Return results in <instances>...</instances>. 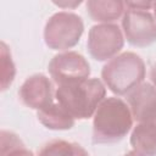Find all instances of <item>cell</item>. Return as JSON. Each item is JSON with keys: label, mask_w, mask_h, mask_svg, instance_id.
<instances>
[{"label": "cell", "mask_w": 156, "mask_h": 156, "mask_svg": "<svg viewBox=\"0 0 156 156\" xmlns=\"http://www.w3.org/2000/svg\"><path fill=\"white\" fill-rule=\"evenodd\" d=\"M124 156H145V155H143L141 152H139L136 150H130L127 154H124Z\"/></svg>", "instance_id": "obj_19"}, {"label": "cell", "mask_w": 156, "mask_h": 156, "mask_svg": "<svg viewBox=\"0 0 156 156\" xmlns=\"http://www.w3.org/2000/svg\"><path fill=\"white\" fill-rule=\"evenodd\" d=\"M106 98V87L98 78L84 82L56 87L55 99L74 119H88L94 116L101 101Z\"/></svg>", "instance_id": "obj_2"}, {"label": "cell", "mask_w": 156, "mask_h": 156, "mask_svg": "<svg viewBox=\"0 0 156 156\" xmlns=\"http://www.w3.org/2000/svg\"><path fill=\"white\" fill-rule=\"evenodd\" d=\"M124 39L136 48H146L156 43V20L150 11L126 7L121 21Z\"/></svg>", "instance_id": "obj_7"}, {"label": "cell", "mask_w": 156, "mask_h": 156, "mask_svg": "<svg viewBox=\"0 0 156 156\" xmlns=\"http://www.w3.org/2000/svg\"><path fill=\"white\" fill-rule=\"evenodd\" d=\"M152 15H154V17L156 20V1L152 2Z\"/></svg>", "instance_id": "obj_20"}, {"label": "cell", "mask_w": 156, "mask_h": 156, "mask_svg": "<svg viewBox=\"0 0 156 156\" xmlns=\"http://www.w3.org/2000/svg\"><path fill=\"white\" fill-rule=\"evenodd\" d=\"M129 143L133 150L145 156H156V117L135 123Z\"/></svg>", "instance_id": "obj_10"}, {"label": "cell", "mask_w": 156, "mask_h": 156, "mask_svg": "<svg viewBox=\"0 0 156 156\" xmlns=\"http://www.w3.org/2000/svg\"><path fill=\"white\" fill-rule=\"evenodd\" d=\"M146 73L144 60L133 51H124L108 60L102 69L101 78L116 95H127L144 82Z\"/></svg>", "instance_id": "obj_3"}, {"label": "cell", "mask_w": 156, "mask_h": 156, "mask_svg": "<svg viewBox=\"0 0 156 156\" xmlns=\"http://www.w3.org/2000/svg\"><path fill=\"white\" fill-rule=\"evenodd\" d=\"M49 74L56 87L84 82L90 76V65L77 51H62L56 54L48 66Z\"/></svg>", "instance_id": "obj_5"}, {"label": "cell", "mask_w": 156, "mask_h": 156, "mask_svg": "<svg viewBox=\"0 0 156 156\" xmlns=\"http://www.w3.org/2000/svg\"><path fill=\"white\" fill-rule=\"evenodd\" d=\"M85 7L91 20L98 23H113L126 12V4L121 0H88Z\"/></svg>", "instance_id": "obj_11"}, {"label": "cell", "mask_w": 156, "mask_h": 156, "mask_svg": "<svg viewBox=\"0 0 156 156\" xmlns=\"http://www.w3.org/2000/svg\"><path fill=\"white\" fill-rule=\"evenodd\" d=\"M18 96L24 106L39 111L55 101L52 82L43 73H34L22 83Z\"/></svg>", "instance_id": "obj_8"}, {"label": "cell", "mask_w": 156, "mask_h": 156, "mask_svg": "<svg viewBox=\"0 0 156 156\" xmlns=\"http://www.w3.org/2000/svg\"><path fill=\"white\" fill-rule=\"evenodd\" d=\"M83 1L82 0H61V1H52L54 5L61 7V9H65V10H73L76 7H78Z\"/></svg>", "instance_id": "obj_17"}, {"label": "cell", "mask_w": 156, "mask_h": 156, "mask_svg": "<svg viewBox=\"0 0 156 156\" xmlns=\"http://www.w3.org/2000/svg\"><path fill=\"white\" fill-rule=\"evenodd\" d=\"M37 118L45 128L51 130H68L76 123L72 115L56 99L49 106L37 111Z\"/></svg>", "instance_id": "obj_12"}, {"label": "cell", "mask_w": 156, "mask_h": 156, "mask_svg": "<svg viewBox=\"0 0 156 156\" xmlns=\"http://www.w3.org/2000/svg\"><path fill=\"white\" fill-rule=\"evenodd\" d=\"M84 33L82 17L71 11H60L49 17L44 27V41L51 50L68 51L76 46Z\"/></svg>", "instance_id": "obj_4"}, {"label": "cell", "mask_w": 156, "mask_h": 156, "mask_svg": "<svg viewBox=\"0 0 156 156\" xmlns=\"http://www.w3.org/2000/svg\"><path fill=\"white\" fill-rule=\"evenodd\" d=\"M128 104L117 96L105 98L93 116V144H115L133 129Z\"/></svg>", "instance_id": "obj_1"}, {"label": "cell", "mask_w": 156, "mask_h": 156, "mask_svg": "<svg viewBox=\"0 0 156 156\" xmlns=\"http://www.w3.org/2000/svg\"><path fill=\"white\" fill-rule=\"evenodd\" d=\"M0 156H34L16 133L6 129L0 132Z\"/></svg>", "instance_id": "obj_14"}, {"label": "cell", "mask_w": 156, "mask_h": 156, "mask_svg": "<svg viewBox=\"0 0 156 156\" xmlns=\"http://www.w3.org/2000/svg\"><path fill=\"white\" fill-rule=\"evenodd\" d=\"M152 2L154 1H145V0H140V1H124L127 9L139 10V11H150V10H152Z\"/></svg>", "instance_id": "obj_16"}, {"label": "cell", "mask_w": 156, "mask_h": 156, "mask_svg": "<svg viewBox=\"0 0 156 156\" xmlns=\"http://www.w3.org/2000/svg\"><path fill=\"white\" fill-rule=\"evenodd\" d=\"M150 82L154 85V88L156 89V62H154L150 68Z\"/></svg>", "instance_id": "obj_18"}, {"label": "cell", "mask_w": 156, "mask_h": 156, "mask_svg": "<svg viewBox=\"0 0 156 156\" xmlns=\"http://www.w3.org/2000/svg\"><path fill=\"white\" fill-rule=\"evenodd\" d=\"M124 46V35L116 23H98L89 29L87 48L96 61H108L121 54Z\"/></svg>", "instance_id": "obj_6"}, {"label": "cell", "mask_w": 156, "mask_h": 156, "mask_svg": "<svg viewBox=\"0 0 156 156\" xmlns=\"http://www.w3.org/2000/svg\"><path fill=\"white\" fill-rule=\"evenodd\" d=\"M37 156H89V152L78 143L54 139L45 143Z\"/></svg>", "instance_id": "obj_13"}, {"label": "cell", "mask_w": 156, "mask_h": 156, "mask_svg": "<svg viewBox=\"0 0 156 156\" xmlns=\"http://www.w3.org/2000/svg\"><path fill=\"white\" fill-rule=\"evenodd\" d=\"M0 55H1V90L5 91L15 80L16 77V66L12 60L11 50L5 41L0 44Z\"/></svg>", "instance_id": "obj_15"}, {"label": "cell", "mask_w": 156, "mask_h": 156, "mask_svg": "<svg viewBox=\"0 0 156 156\" xmlns=\"http://www.w3.org/2000/svg\"><path fill=\"white\" fill-rule=\"evenodd\" d=\"M126 96L135 123L156 117V89L151 83L143 82Z\"/></svg>", "instance_id": "obj_9"}]
</instances>
